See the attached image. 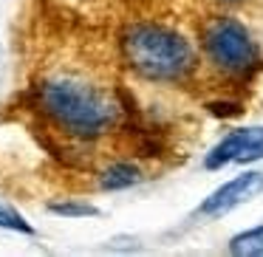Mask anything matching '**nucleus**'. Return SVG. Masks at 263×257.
I'll return each instance as SVG.
<instances>
[{
	"label": "nucleus",
	"mask_w": 263,
	"mask_h": 257,
	"mask_svg": "<svg viewBox=\"0 0 263 257\" xmlns=\"http://www.w3.org/2000/svg\"><path fill=\"white\" fill-rule=\"evenodd\" d=\"M37 105L54 127L74 139H97L116 122V105L102 88L74 74H57L40 82Z\"/></svg>",
	"instance_id": "f257e3e1"
},
{
	"label": "nucleus",
	"mask_w": 263,
	"mask_h": 257,
	"mask_svg": "<svg viewBox=\"0 0 263 257\" xmlns=\"http://www.w3.org/2000/svg\"><path fill=\"white\" fill-rule=\"evenodd\" d=\"M125 60L142 80L184 82L195 71V48L178 31L153 23H139L125 31Z\"/></svg>",
	"instance_id": "f03ea898"
},
{
	"label": "nucleus",
	"mask_w": 263,
	"mask_h": 257,
	"mask_svg": "<svg viewBox=\"0 0 263 257\" xmlns=\"http://www.w3.org/2000/svg\"><path fill=\"white\" fill-rule=\"evenodd\" d=\"M201 46L206 51V60L215 65L218 71L232 76H246L257 68L260 54H257L255 40L249 31L232 17H212L204 26L201 34Z\"/></svg>",
	"instance_id": "7ed1b4c3"
},
{
	"label": "nucleus",
	"mask_w": 263,
	"mask_h": 257,
	"mask_svg": "<svg viewBox=\"0 0 263 257\" xmlns=\"http://www.w3.org/2000/svg\"><path fill=\"white\" fill-rule=\"evenodd\" d=\"M263 159V127H238L227 133L215 147L206 153V170H221L227 164H252Z\"/></svg>",
	"instance_id": "20e7f679"
},
{
	"label": "nucleus",
	"mask_w": 263,
	"mask_h": 257,
	"mask_svg": "<svg viewBox=\"0 0 263 257\" xmlns=\"http://www.w3.org/2000/svg\"><path fill=\"white\" fill-rule=\"evenodd\" d=\"M260 192H263V172L257 170L240 172L223 187H218L215 192H210V198H204V204L198 206V218H223L227 212L238 209L240 204L255 201Z\"/></svg>",
	"instance_id": "39448f33"
},
{
	"label": "nucleus",
	"mask_w": 263,
	"mask_h": 257,
	"mask_svg": "<svg viewBox=\"0 0 263 257\" xmlns=\"http://www.w3.org/2000/svg\"><path fill=\"white\" fill-rule=\"evenodd\" d=\"M142 181V170L136 164H127V161H119V164H110L108 170L99 175V187L108 189V192H119V189L136 187Z\"/></svg>",
	"instance_id": "423d86ee"
},
{
	"label": "nucleus",
	"mask_w": 263,
	"mask_h": 257,
	"mask_svg": "<svg viewBox=\"0 0 263 257\" xmlns=\"http://www.w3.org/2000/svg\"><path fill=\"white\" fill-rule=\"evenodd\" d=\"M229 254L238 257H263V226L246 229L229 240Z\"/></svg>",
	"instance_id": "0eeeda50"
},
{
	"label": "nucleus",
	"mask_w": 263,
	"mask_h": 257,
	"mask_svg": "<svg viewBox=\"0 0 263 257\" xmlns=\"http://www.w3.org/2000/svg\"><path fill=\"white\" fill-rule=\"evenodd\" d=\"M48 212L60 218H97L99 209L85 201H60V204H48Z\"/></svg>",
	"instance_id": "6e6552de"
},
{
	"label": "nucleus",
	"mask_w": 263,
	"mask_h": 257,
	"mask_svg": "<svg viewBox=\"0 0 263 257\" xmlns=\"http://www.w3.org/2000/svg\"><path fill=\"white\" fill-rule=\"evenodd\" d=\"M0 229H9V232H20V234H34V226L20 215L14 206L3 204L0 201Z\"/></svg>",
	"instance_id": "1a4fd4ad"
},
{
	"label": "nucleus",
	"mask_w": 263,
	"mask_h": 257,
	"mask_svg": "<svg viewBox=\"0 0 263 257\" xmlns=\"http://www.w3.org/2000/svg\"><path fill=\"white\" fill-rule=\"evenodd\" d=\"M221 3H240V0H221Z\"/></svg>",
	"instance_id": "9d476101"
}]
</instances>
